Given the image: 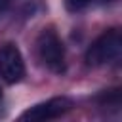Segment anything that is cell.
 Here are the masks:
<instances>
[{"mask_svg":"<svg viewBox=\"0 0 122 122\" xmlns=\"http://www.w3.org/2000/svg\"><path fill=\"white\" fill-rule=\"evenodd\" d=\"M95 0H65V6L69 11H82L88 6H92Z\"/></svg>","mask_w":122,"mask_h":122,"instance_id":"obj_5","label":"cell"},{"mask_svg":"<svg viewBox=\"0 0 122 122\" xmlns=\"http://www.w3.org/2000/svg\"><path fill=\"white\" fill-rule=\"evenodd\" d=\"M10 8V0H0V15Z\"/></svg>","mask_w":122,"mask_h":122,"instance_id":"obj_6","label":"cell"},{"mask_svg":"<svg viewBox=\"0 0 122 122\" xmlns=\"http://www.w3.org/2000/svg\"><path fill=\"white\" fill-rule=\"evenodd\" d=\"M0 101H2V88H0Z\"/></svg>","mask_w":122,"mask_h":122,"instance_id":"obj_7","label":"cell"},{"mask_svg":"<svg viewBox=\"0 0 122 122\" xmlns=\"http://www.w3.org/2000/svg\"><path fill=\"white\" fill-rule=\"evenodd\" d=\"M72 109V101L69 97H51L48 101H42L30 109H27L21 114V120H32V122H44V120H55L69 112Z\"/></svg>","mask_w":122,"mask_h":122,"instance_id":"obj_4","label":"cell"},{"mask_svg":"<svg viewBox=\"0 0 122 122\" xmlns=\"http://www.w3.org/2000/svg\"><path fill=\"white\" fill-rule=\"evenodd\" d=\"M0 76L8 84H17L25 76V61L15 44H4L0 48Z\"/></svg>","mask_w":122,"mask_h":122,"instance_id":"obj_3","label":"cell"},{"mask_svg":"<svg viewBox=\"0 0 122 122\" xmlns=\"http://www.w3.org/2000/svg\"><path fill=\"white\" fill-rule=\"evenodd\" d=\"M38 61L51 72L61 74L65 71V46L53 29H44L36 38Z\"/></svg>","mask_w":122,"mask_h":122,"instance_id":"obj_2","label":"cell"},{"mask_svg":"<svg viewBox=\"0 0 122 122\" xmlns=\"http://www.w3.org/2000/svg\"><path fill=\"white\" fill-rule=\"evenodd\" d=\"M122 36L118 29H109L101 32L86 51V63L90 67H105L120 57Z\"/></svg>","mask_w":122,"mask_h":122,"instance_id":"obj_1","label":"cell"}]
</instances>
